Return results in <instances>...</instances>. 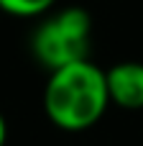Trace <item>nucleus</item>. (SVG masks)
I'll use <instances>...</instances> for the list:
<instances>
[{"instance_id":"1","label":"nucleus","mask_w":143,"mask_h":146,"mask_svg":"<svg viewBox=\"0 0 143 146\" xmlns=\"http://www.w3.org/2000/svg\"><path fill=\"white\" fill-rule=\"evenodd\" d=\"M110 103L107 77L90 59L59 67L49 74L43 87L46 118L69 133H79L102 121Z\"/></svg>"},{"instance_id":"2","label":"nucleus","mask_w":143,"mask_h":146,"mask_svg":"<svg viewBox=\"0 0 143 146\" xmlns=\"http://www.w3.org/2000/svg\"><path fill=\"white\" fill-rule=\"evenodd\" d=\"M90 33L92 23L87 10L82 8H64L49 15L31 38V51L41 67L49 72L87 59L90 51Z\"/></svg>"},{"instance_id":"3","label":"nucleus","mask_w":143,"mask_h":146,"mask_svg":"<svg viewBox=\"0 0 143 146\" xmlns=\"http://www.w3.org/2000/svg\"><path fill=\"white\" fill-rule=\"evenodd\" d=\"M107 92L110 103L123 110L143 108V64L141 62H118L107 72Z\"/></svg>"},{"instance_id":"4","label":"nucleus","mask_w":143,"mask_h":146,"mask_svg":"<svg viewBox=\"0 0 143 146\" xmlns=\"http://www.w3.org/2000/svg\"><path fill=\"white\" fill-rule=\"evenodd\" d=\"M56 0H0V10L15 18H36L54 8Z\"/></svg>"},{"instance_id":"5","label":"nucleus","mask_w":143,"mask_h":146,"mask_svg":"<svg viewBox=\"0 0 143 146\" xmlns=\"http://www.w3.org/2000/svg\"><path fill=\"white\" fill-rule=\"evenodd\" d=\"M5 139H8V126H5V118L0 113V146H5Z\"/></svg>"}]
</instances>
